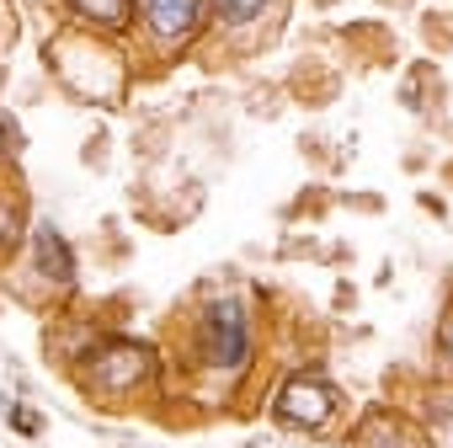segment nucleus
I'll return each instance as SVG.
<instances>
[{
    "label": "nucleus",
    "mask_w": 453,
    "mask_h": 448,
    "mask_svg": "<svg viewBox=\"0 0 453 448\" xmlns=\"http://www.w3.org/2000/svg\"><path fill=\"white\" fill-rule=\"evenodd\" d=\"M336 406H342V390H336L331 379H320V374H294V379L278 390L273 416L288 421V427L315 432V427H326V421L336 416Z\"/></svg>",
    "instance_id": "4"
},
{
    "label": "nucleus",
    "mask_w": 453,
    "mask_h": 448,
    "mask_svg": "<svg viewBox=\"0 0 453 448\" xmlns=\"http://www.w3.org/2000/svg\"><path fill=\"white\" fill-rule=\"evenodd\" d=\"M81 374H86V384L96 395H134L155 374V358L139 342H102V347L86 352V368Z\"/></svg>",
    "instance_id": "2"
},
{
    "label": "nucleus",
    "mask_w": 453,
    "mask_h": 448,
    "mask_svg": "<svg viewBox=\"0 0 453 448\" xmlns=\"http://www.w3.org/2000/svg\"><path fill=\"white\" fill-rule=\"evenodd\" d=\"M197 358L213 374H235L251 363V310L241 299H213L197 315Z\"/></svg>",
    "instance_id": "1"
},
{
    "label": "nucleus",
    "mask_w": 453,
    "mask_h": 448,
    "mask_svg": "<svg viewBox=\"0 0 453 448\" xmlns=\"http://www.w3.org/2000/svg\"><path fill=\"white\" fill-rule=\"evenodd\" d=\"M33 246H38V267L54 278V283H75V251L65 246V236L54 230V224H38V236H33Z\"/></svg>",
    "instance_id": "7"
},
{
    "label": "nucleus",
    "mask_w": 453,
    "mask_h": 448,
    "mask_svg": "<svg viewBox=\"0 0 453 448\" xmlns=\"http://www.w3.org/2000/svg\"><path fill=\"white\" fill-rule=\"evenodd\" d=\"M267 6H273V0H208V17H219L224 27H246V22H257Z\"/></svg>",
    "instance_id": "8"
},
{
    "label": "nucleus",
    "mask_w": 453,
    "mask_h": 448,
    "mask_svg": "<svg viewBox=\"0 0 453 448\" xmlns=\"http://www.w3.org/2000/svg\"><path fill=\"white\" fill-rule=\"evenodd\" d=\"M437 358H442V368L453 379V315H442V326H437Z\"/></svg>",
    "instance_id": "10"
},
{
    "label": "nucleus",
    "mask_w": 453,
    "mask_h": 448,
    "mask_svg": "<svg viewBox=\"0 0 453 448\" xmlns=\"http://www.w3.org/2000/svg\"><path fill=\"white\" fill-rule=\"evenodd\" d=\"M352 443H357V448H426L421 427H411V421L395 416V411H373L368 421H357Z\"/></svg>",
    "instance_id": "5"
},
{
    "label": "nucleus",
    "mask_w": 453,
    "mask_h": 448,
    "mask_svg": "<svg viewBox=\"0 0 453 448\" xmlns=\"http://www.w3.org/2000/svg\"><path fill=\"white\" fill-rule=\"evenodd\" d=\"M12 427H22V432H38V427H43V421H38V416H33V411H12Z\"/></svg>",
    "instance_id": "11"
},
{
    "label": "nucleus",
    "mask_w": 453,
    "mask_h": 448,
    "mask_svg": "<svg viewBox=\"0 0 453 448\" xmlns=\"http://www.w3.org/2000/svg\"><path fill=\"white\" fill-rule=\"evenodd\" d=\"M22 241V208L12 197H0V251H12Z\"/></svg>",
    "instance_id": "9"
},
{
    "label": "nucleus",
    "mask_w": 453,
    "mask_h": 448,
    "mask_svg": "<svg viewBox=\"0 0 453 448\" xmlns=\"http://www.w3.org/2000/svg\"><path fill=\"white\" fill-rule=\"evenodd\" d=\"M12 150H17V134H12L6 118H0V155H12Z\"/></svg>",
    "instance_id": "12"
},
{
    "label": "nucleus",
    "mask_w": 453,
    "mask_h": 448,
    "mask_svg": "<svg viewBox=\"0 0 453 448\" xmlns=\"http://www.w3.org/2000/svg\"><path fill=\"white\" fill-rule=\"evenodd\" d=\"M134 22L144 27V38L160 54H176V49H187L203 33L208 0H134Z\"/></svg>",
    "instance_id": "3"
},
{
    "label": "nucleus",
    "mask_w": 453,
    "mask_h": 448,
    "mask_svg": "<svg viewBox=\"0 0 453 448\" xmlns=\"http://www.w3.org/2000/svg\"><path fill=\"white\" fill-rule=\"evenodd\" d=\"M70 17L96 27V33H123L134 22V0H65Z\"/></svg>",
    "instance_id": "6"
}]
</instances>
